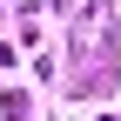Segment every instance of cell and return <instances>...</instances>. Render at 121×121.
Instances as JSON below:
<instances>
[{"mask_svg": "<svg viewBox=\"0 0 121 121\" xmlns=\"http://www.w3.org/2000/svg\"><path fill=\"white\" fill-rule=\"evenodd\" d=\"M0 121H27V101L20 94H0Z\"/></svg>", "mask_w": 121, "mask_h": 121, "instance_id": "obj_1", "label": "cell"}]
</instances>
